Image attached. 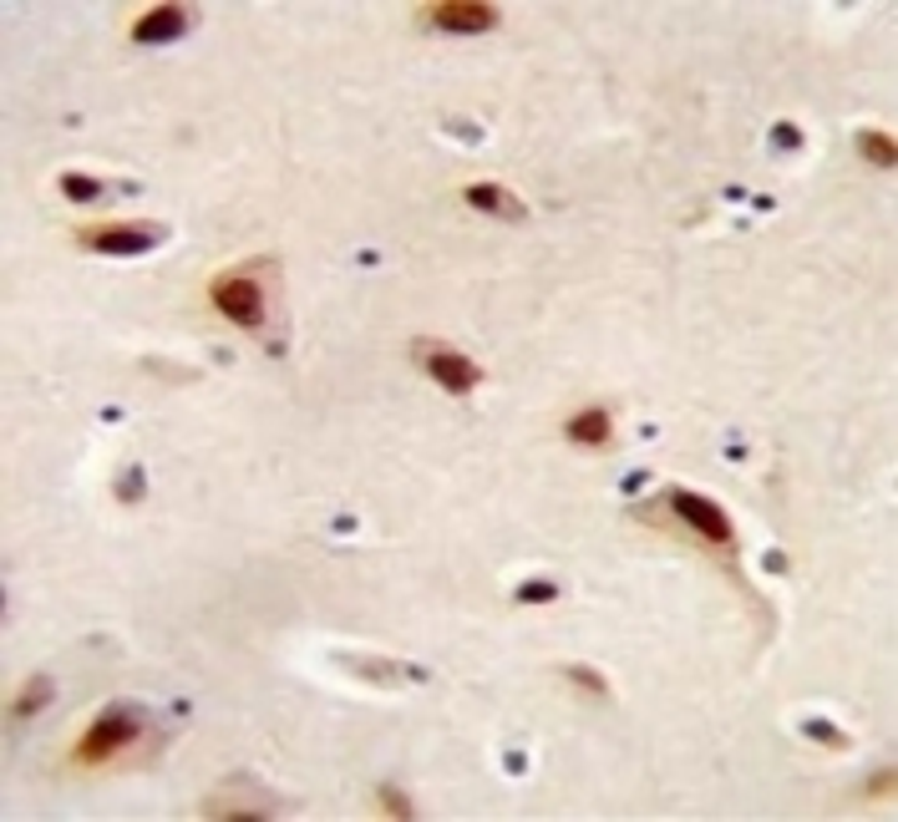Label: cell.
<instances>
[{
  "mask_svg": "<svg viewBox=\"0 0 898 822\" xmlns=\"http://www.w3.org/2000/svg\"><path fill=\"white\" fill-rule=\"evenodd\" d=\"M137 736H143V716H137V711H128V705H107L102 716L87 726V736L76 741L72 762H76V766H107V762H118V757H128V751L137 747Z\"/></svg>",
  "mask_w": 898,
  "mask_h": 822,
  "instance_id": "cell-1",
  "label": "cell"
},
{
  "mask_svg": "<svg viewBox=\"0 0 898 822\" xmlns=\"http://www.w3.org/2000/svg\"><path fill=\"white\" fill-rule=\"evenodd\" d=\"M208 300H214L234 325H244V330H259V325H265V285H259L254 269H229V275H219L208 285Z\"/></svg>",
  "mask_w": 898,
  "mask_h": 822,
  "instance_id": "cell-2",
  "label": "cell"
},
{
  "mask_svg": "<svg viewBox=\"0 0 898 822\" xmlns=\"http://www.w3.org/2000/svg\"><path fill=\"white\" fill-rule=\"evenodd\" d=\"M665 503H670V513L685 523V529L701 539V544H711V548H731L737 544V533H731V518L716 508L711 498H701V493H685V487H670L665 493Z\"/></svg>",
  "mask_w": 898,
  "mask_h": 822,
  "instance_id": "cell-3",
  "label": "cell"
},
{
  "mask_svg": "<svg viewBox=\"0 0 898 822\" xmlns=\"http://www.w3.org/2000/svg\"><path fill=\"white\" fill-rule=\"evenodd\" d=\"M416 361H422V371H427L432 382L447 386V391H457V397L483 382V366H477L472 355L452 351V346H432V340H422V346H416Z\"/></svg>",
  "mask_w": 898,
  "mask_h": 822,
  "instance_id": "cell-4",
  "label": "cell"
},
{
  "mask_svg": "<svg viewBox=\"0 0 898 822\" xmlns=\"http://www.w3.org/2000/svg\"><path fill=\"white\" fill-rule=\"evenodd\" d=\"M76 239L92 254H148L162 234L153 223H97V229H82Z\"/></svg>",
  "mask_w": 898,
  "mask_h": 822,
  "instance_id": "cell-5",
  "label": "cell"
},
{
  "mask_svg": "<svg viewBox=\"0 0 898 822\" xmlns=\"http://www.w3.org/2000/svg\"><path fill=\"white\" fill-rule=\"evenodd\" d=\"M427 21L437 31L477 36V31L498 26V5H487V0H437V5H427Z\"/></svg>",
  "mask_w": 898,
  "mask_h": 822,
  "instance_id": "cell-6",
  "label": "cell"
},
{
  "mask_svg": "<svg viewBox=\"0 0 898 822\" xmlns=\"http://www.w3.org/2000/svg\"><path fill=\"white\" fill-rule=\"evenodd\" d=\"M189 26V11L183 5H153L148 15H137L133 26V41L137 46H158V41H173L178 31Z\"/></svg>",
  "mask_w": 898,
  "mask_h": 822,
  "instance_id": "cell-7",
  "label": "cell"
},
{
  "mask_svg": "<svg viewBox=\"0 0 898 822\" xmlns=\"http://www.w3.org/2000/svg\"><path fill=\"white\" fill-rule=\"evenodd\" d=\"M609 437H615V416L604 407H584L569 416V442H579V447H604Z\"/></svg>",
  "mask_w": 898,
  "mask_h": 822,
  "instance_id": "cell-8",
  "label": "cell"
},
{
  "mask_svg": "<svg viewBox=\"0 0 898 822\" xmlns=\"http://www.w3.org/2000/svg\"><path fill=\"white\" fill-rule=\"evenodd\" d=\"M462 198H468L477 214H493V219H523V204H518L508 189H498V183H472Z\"/></svg>",
  "mask_w": 898,
  "mask_h": 822,
  "instance_id": "cell-9",
  "label": "cell"
},
{
  "mask_svg": "<svg viewBox=\"0 0 898 822\" xmlns=\"http://www.w3.org/2000/svg\"><path fill=\"white\" fill-rule=\"evenodd\" d=\"M46 701H51V676H31L26 686L15 690L11 716H15V721H31V716H36V711H41Z\"/></svg>",
  "mask_w": 898,
  "mask_h": 822,
  "instance_id": "cell-10",
  "label": "cell"
},
{
  "mask_svg": "<svg viewBox=\"0 0 898 822\" xmlns=\"http://www.w3.org/2000/svg\"><path fill=\"white\" fill-rule=\"evenodd\" d=\"M858 153L873 162V168H894L898 162V147L888 133H878V128H869V133H858Z\"/></svg>",
  "mask_w": 898,
  "mask_h": 822,
  "instance_id": "cell-11",
  "label": "cell"
},
{
  "mask_svg": "<svg viewBox=\"0 0 898 822\" xmlns=\"http://www.w3.org/2000/svg\"><path fill=\"white\" fill-rule=\"evenodd\" d=\"M61 193H66L72 204H92V198L102 193V183H97V178H82V173H66L61 178Z\"/></svg>",
  "mask_w": 898,
  "mask_h": 822,
  "instance_id": "cell-12",
  "label": "cell"
},
{
  "mask_svg": "<svg viewBox=\"0 0 898 822\" xmlns=\"http://www.w3.org/2000/svg\"><path fill=\"white\" fill-rule=\"evenodd\" d=\"M563 676L574 680V686H584V690H590L594 701H604V696H609V686H604V680L594 676V670H584V665H569V670H563Z\"/></svg>",
  "mask_w": 898,
  "mask_h": 822,
  "instance_id": "cell-13",
  "label": "cell"
},
{
  "mask_svg": "<svg viewBox=\"0 0 898 822\" xmlns=\"http://www.w3.org/2000/svg\"><path fill=\"white\" fill-rule=\"evenodd\" d=\"M381 808L391 812V818H416V808H412V797H401L397 787H381Z\"/></svg>",
  "mask_w": 898,
  "mask_h": 822,
  "instance_id": "cell-14",
  "label": "cell"
},
{
  "mask_svg": "<svg viewBox=\"0 0 898 822\" xmlns=\"http://www.w3.org/2000/svg\"><path fill=\"white\" fill-rule=\"evenodd\" d=\"M554 594H559V589L548 584V579H538V584H523V589H518V604H548Z\"/></svg>",
  "mask_w": 898,
  "mask_h": 822,
  "instance_id": "cell-15",
  "label": "cell"
},
{
  "mask_svg": "<svg viewBox=\"0 0 898 822\" xmlns=\"http://www.w3.org/2000/svg\"><path fill=\"white\" fill-rule=\"evenodd\" d=\"M894 787H898V772H894V766H878V772H873V782H869V797H888Z\"/></svg>",
  "mask_w": 898,
  "mask_h": 822,
  "instance_id": "cell-16",
  "label": "cell"
},
{
  "mask_svg": "<svg viewBox=\"0 0 898 822\" xmlns=\"http://www.w3.org/2000/svg\"><path fill=\"white\" fill-rule=\"evenodd\" d=\"M808 736H812V741H823V747H848V741H842V736L838 732H833V726H827V721H808Z\"/></svg>",
  "mask_w": 898,
  "mask_h": 822,
  "instance_id": "cell-17",
  "label": "cell"
}]
</instances>
